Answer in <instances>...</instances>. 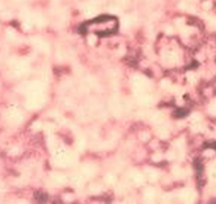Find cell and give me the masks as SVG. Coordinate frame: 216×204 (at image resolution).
<instances>
[{"label":"cell","instance_id":"obj_1","mask_svg":"<svg viewBox=\"0 0 216 204\" xmlns=\"http://www.w3.org/2000/svg\"><path fill=\"white\" fill-rule=\"evenodd\" d=\"M31 43L35 48H37L39 51H43V52H48L50 51V46L46 41H44L42 38L40 37H34L31 38Z\"/></svg>","mask_w":216,"mask_h":204},{"label":"cell","instance_id":"obj_2","mask_svg":"<svg viewBox=\"0 0 216 204\" xmlns=\"http://www.w3.org/2000/svg\"><path fill=\"white\" fill-rule=\"evenodd\" d=\"M31 21L33 24L37 25L38 27H42L46 23L44 17H42L41 14L38 13H31Z\"/></svg>","mask_w":216,"mask_h":204},{"label":"cell","instance_id":"obj_3","mask_svg":"<svg viewBox=\"0 0 216 204\" xmlns=\"http://www.w3.org/2000/svg\"><path fill=\"white\" fill-rule=\"evenodd\" d=\"M6 36H7V40H8L9 42H15L16 41H18V35H17V33L15 32V30H13V29H7Z\"/></svg>","mask_w":216,"mask_h":204},{"label":"cell","instance_id":"obj_4","mask_svg":"<svg viewBox=\"0 0 216 204\" xmlns=\"http://www.w3.org/2000/svg\"><path fill=\"white\" fill-rule=\"evenodd\" d=\"M3 9H4V8H3V6H2V4L0 3V11H2Z\"/></svg>","mask_w":216,"mask_h":204}]
</instances>
